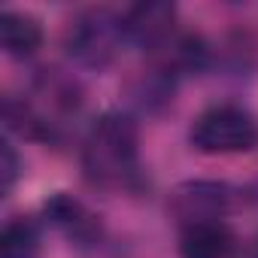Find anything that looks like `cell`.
<instances>
[{
	"label": "cell",
	"mask_w": 258,
	"mask_h": 258,
	"mask_svg": "<svg viewBox=\"0 0 258 258\" xmlns=\"http://www.w3.org/2000/svg\"><path fill=\"white\" fill-rule=\"evenodd\" d=\"M188 140L198 152L204 155H237V152H252L258 146V118L234 103H216L204 109Z\"/></svg>",
	"instance_id": "cell-4"
},
{
	"label": "cell",
	"mask_w": 258,
	"mask_h": 258,
	"mask_svg": "<svg viewBox=\"0 0 258 258\" xmlns=\"http://www.w3.org/2000/svg\"><path fill=\"white\" fill-rule=\"evenodd\" d=\"M43 213H46V219H49L58 231H64V234H67L73 243H79V246H88V243H97V240H100V222H97V216H94L82 201H76V198H70V195H64V191L52 195V198L46 201Z\"/></svg>",
	"instance_id": "cell-7"
},
{
	"label": "cell",
	"mask_w": 258,
	"mask_h": 258,
	"mask_svg": "<svg viewBox=\"0 0 258 258\" xmlns=\"http://www.w3.org/2000/svg\"><path fill=\"white\" fill-rule=\"evenodd\" d=\"M124 37L146 52H167L176 34V7L164 0H143L134 4L124 16Z\"/></svg>",
	"instance_id": "cell-6"
},
{
	"label": "cell",
	"mask_w": 258,
	"mask_h": 258,
	"mask_svg": "<svg viewBox=\"0 0 258 258\" xmlns=\"http://www.w3.org/2000/svg\"><path fill=\"white\" fill-rule=\"evenodd\" d=\"M252 258H258V243H255V252H252Z\"/></svg>",
	"instance_id": "cell-12"
},
{
	"label": "cell",
	"mask_w": 258,
	"mask_h": 258,
	"mask_svg": "<svg viewBox=\"0 0 258 258\" xmlns=\"http://www.w3.org/2000/svg\"><path fill=\"white\" fill-rule=\"evenodd\" d=\"M173 94H176V73L164 64L137 73L131 82V100L143 112H161L164 106L173 103Z\"/></svg>",
	"instance_id": "cell-8"
},
{
	"label": "cell",
	"mask_w": 258,
	"mask_h": 258,
	"mask_svg": "<svg viewBox=\"0 0 258 258\" xmlns=\"http://www.w3.org/2000/svg\"><path fill=\"white\" fill-rule=\"evenodd\" d=\"M234 188L228 182H213V179H191L173 188L170 195V213L182 228L191 225H207V222H222V216L234 207Z\"/></svg>",
	"instance_id": "cell-5"
},
{
	"label": "cell",
	"mask_w": 258,
	"mask_h": 258,
	"mask_svg": "<svg viewBox=\"0 0 258 258\" xmlns=\"http://www.w3.org/2000/svg\"><path fill=\"white\" fill-rule=\"evenodd\" d=\"M43 243L31 219H13L0 234V258H40Z\"/></svg>",
	"instance_id": "cell-10"
},
{
	"label": "cell",
	"mask_w": 258,
	"mask_h": 258,
	"mask_svg": "<svg viewBox=\"0 0 258 258\" xmlns=\"http://www.w3.org/2000/svg\"><path fill=\"white\" fill-rule=\"evenodd\" d=\"M124 43V19L106 7H88L79 16H73L70 25L64 28L67 55L88 70L109 67Z\"/></svg>",
	"instance_id": "cell-3"
},
{
	"label": "cell",
	"mask_w": 258,
	"mask_h": 258,
	"mask_svg": "<svg viewBox=\"0 0 258 258\" xmlns=\"http://www.w3.org/2000/svg\"><path fill=\"white\" fill-rule=\"evenodd\" d=\"M140 134L134 118L121 112H103L82 140V170L94 185L121 188L137 176Z\"/></svg>",
	"instance_id": "cell-2"
},
{
	"label": "cell",
	"mask_w": 258,
	"mask_h": 258,
	"mask_svg": "<svg viewBox=\"0 0 258 258\" xmlns=\"http://www.w3.org/2000/svg\"><path fill=\"white\" fill-rule=\"evenodd\" d=\"M0 46L13 58H28L43 46V28L34 16L4 10L0 13Z\"/></svg>",
	"instance_id": "cell-9"
},
{
	"label": "cell",
	"mask_w": 258,
	"mask_h": 258,
	"mask_svg": "<svg viewBox=\"0 0 258 258\" xmlns=\"http://www.w3.org/2000/svg\"><path fill=\"white\" fill-rule=\"evenodd\" d=\"M82 106V85L61 73V70H40V76L31 85V97L25 100H7L4 115L7 124L16 131L37 137V140H55L70 118H76Z\"/></svg>",
	"instance_id": "cell-1"
},
{
	"label": "cell",
	"mask_w": 258,
	"mask_h": 258,
	"mask_svg": "<svg viewBox=\"0 0 258 258\" xmlns=\"http://www.w3.org/2000/svg\"><path fill=\"white\" fill-rule=\"evenodd\" d=\"M16 179H19V155L13 149V143L4 140L0 143V188H4V195L13 191Z\"/></svg>",
	"instance_id": "cell-11"
}]
</instances>
